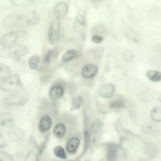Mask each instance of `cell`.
Listing matches in <instances>:
<instances>
[{
	"label": "cell",
	"instance_id": "6da1fadb",
	"mask_svg": "<svg viewBox=\"0 0 161 161\" xmlns=\"http://www.w3.org/2000/svg\"><path fill=\"white\" fill-rule=\"evenodd\" d=\"M40 19L39 15L34 11H30L21 14L10 15L3 19V25L8 29H15L34 25Z\"/></svg>",
	"mask_w": 161,
	"mask_h": 161
},
{
	"label": "cell",
	"instance_id": "7a4b0ae2",
	"mask_svg": "<svg viewBox=\"0 0 161 161\" xmlns=\"http://www.w3.org/2000/svg\"><path fill=\"white\" fill-rule=\"evenodd\" d=\"M27 32L20 30L9 32L4 35L0 40L1 45L4 47L12 45L24 39L27 36Z\"/></svg>",
	"mask_w": 161,
	"mask_h": 161
},
{
	"label": "cell",
	"instance_id": "3957f363",
	"mask_svg": "<svg viewBox=\"0 0 161 161\" xmlns=\"http://www.w3.org/2000/svg\"><path fill=\"white\" fill-rule=\"evenodd\" d=\"M28 48L22 45L6 47L0 50V56L5 58H13L24 56L27 54Z\"/></svg>",
	"mask_w": 161,
	"mask_h": 161
},
{
	"label": "cell",
	"instance_id": "277c9868",
	"mask_svg": "<svg viewBox=\"0 0 161 161\" xmlns=\"http://www.w3.org/2000/svg\"><path fill=\"white\" fill-rule=\"evenodd\" d=\"M60 23L58 20L53 19L51 21L48 32V41L51 45H55L60 37Z\"/></svg>",
	"mask_w": 161,
	"mask_h": 161
},
{
	"label": "cell",
	"instance_id": "5b68a950",
	"mask_svg": "<svg viewBox=\"0 0 161 161\" xmlns=\"http://www.w3.org/2000/svg\"><path fill=\"white\" fill-rule=\"evenodd\" d=\"M0 84L1 88L7 91L16 90L21 86L19 76L16 75L10 76L3 79Z\"/></svg>",
	"mask_w": 161,
	"mask_h": 161
},
{
	"label": "cell",
	"instance_id": "8992f818",
	"mask_svg": "<svg viewBox=\"0 0 161 161\" xmlns=\"http://www.w3.org/2000/svg\"><path fill=\"white\" fill-rule=\"evenodd\" d=\"M25 93L23 94L22 92L15 93L12 94L8 97V98L5 99L8 101L10 100L8 103L11 105H20L25 104L27 101L28 96H25Z\"/></svg>",
	"mask_w": 161,
	"mask_h": 161
},
{
	"label": "cell",
	"instance_id": "52a82bcc",
	"mask_svg": "<svg viewBox=\"0 0 161 161\" xmlns=\"http://www.w3.org/2000/svg\"><path fill=\"white\" fill-rule=\"evenodd\" d=\"M68 11V6L66 3L61 2L55 6L53 14L56 19L59 20L63 19L66 15Z\"/></svg>",
	"mask_w": 161,
	"mask_h": 161
},
{
	"label": "cell",
	"instance_id": "ba28073f",
	"mask_svg": "<svg viewBox=\"0 0 161 161\" xmlns=\"http://www.w3.org/2000/svg\"><path fill=\"white\" fill-rule=\"evenodd\" d=\"M115 87L112 84L107 83L101 85L99 88L98 92L99 95L104 98H109L114 94Z\"/></svg>",
	"mask_w": 161,
	"mask_h": 161
},
{
	"label": "cell",
	"instance_id": "9c48e42d",
	"mask_svg": "<svg viewBox=\"0 0 161 161\" xmlns=\"http://www.w3.org/2000/svg\"><path fill=\"white\" fill-rule=\"evenodd\" d=\"M143 150L145 153L151 158H155L158 156V150L155 144L151 142L146 143L143 146Z\"/></svg>",
	"mask_w": 161,
	"mask_h": 161
},
{
	"label": "cell",
	"instance_id": "30bf717a",
	"mask_svg": "<svg viewBox=\"0 0 161 161\" xmlns=\"http://www.w3.org/2000/svg\"><path fill=\"white\" fill-rule=\"evenodd\" d=\"M97 68L94 64H88L84 65L82 69L81 74L84 77L90 78L93 77L97 74Z\"/></svg>",
	"mask_w": 161,
	"mask_h": 161
},
{
	"label": "cell",
	"instance_id": "8fae6325",
	"mask_svg": "<svg viewBox=\"0 0 161 161\" xmlns=\"http://www.w3.org/2000/svg\"><path fill=\"white\" fill-rule=\"evenodd\" d=\"M64 89L61 85H57L52 86L50 89L49 95L53 100H56L61 98L64 95Z\"/></svg>",
	"mask_w": 161,
	"mask_h": 161
},
{
	"label": "cell",
	"instance_id": "7c38bea8",
	"mask_svg": "<svg viewBox=\"0 0 161 161\" xmlns=\"http://www.w3.org/2000/svg\"><path fill=\"white\" fill-rule=\"evenodd\" d=\"M52 120L51 117L47 115L43 116L41 118L39 124V129L42 132H45L51 127Z\"/></svg>",
	"mask_w": 161,
	"mask_h": 161
},
{
	"label": "cell",
	"instance_id": "4fadbf2b",
	"mask_svg": "<svg viewBox=\"0 0 161 161\" xmlns=\"http://www.w3.org/2000/svg\"><path fill=\"white\" fill-rule=\"evenodd\" d=\"M141 129L144 133L151 135H156L159 132L158 127L153 124H144L142 125Z\"/></svg>",
	"mask_w": 161,
	"mask_h": 161
},
{
	"label": "cell",
	"instance_id": "5bb4252c",
	"mask_svg": "<svg viewBox=\"0 0 161 161\" xmlns=\"http://www.w3.org/2000/svg\"><path fill=\"white\" fill-rule=\"evenodd\" d=\"M80 140L77 137H73L68 142L66 148L67 150L70 153H74L76 152L80 144Z\"/></svg>",
	"mask_w": 161,
	"mask_h": 161
},
{
	"label": "cell",
	"instance_id": "9a60e30c",
	"mask_svg": "<svg viewBox=\"0 0 161 161\" xmlns=\"http://www.w3.org/2000/svg\"><path fill=\"white\" fill-rule=\"evenodd\" d=\"M66 131L65 125L62 123L56 124L54 127L53 130V135L58 138L62 137L64 135Z\"/></svg>",
	"mask_w": 161,
	"mask_h": 161
},
{
	"label": "cell",
	"instance_id": "2e32d148",
	"mask_svg": "<svg viewBox=\"0 0 161 161\" xmlns=\"http://www.w3.org/2000/svg\"><path fill=\"white\" fill-rule=\"evenodd\" d=\"M78 52L74 49H70L66 51L63 55L62 60L64 62H67L78 57Z\"/></svg>",
	"mask_w": 161,
	"mask_h": 161
},
{
	"label": "cell",
	"instance_id": "e0dca14e",
	"mask_svg": "<svg viewBox=\"0 0 161 161\" xmlns=\"http://www.w3.org/2000/svg\"><path fill=\"white\" fill-rule=\"evenodd\" d=\"M151 118L155 122L161 121V106L153 108L150 112Z\"/></svg>",
	"mask_w": 161,
	"mask_h": 161
},
{
	"label": "cell",
	"instance_id": "ac0fdd59",
	"mask_svg": "<svg viewBox=\"0 0 161 161\" xmlns=\"http://www.w3.org/2000/svg\"><path fill=\"white\" fill-rule=\"evenodd\" d=\"M147 76L148 79L153 82H158L161 81V72L153 70L148 71Z\"/></svg>",
	"mask_w": 161,
	"mask_h": 161
},
{
	"label": "cell",
	"instance_id": "d6986e66",
	"mask_svg": "<svg viewBox=\"0 0 161 161\" xmlns=\"http://www.w3.org/2000/svg\"><path fill=\"white\" fill-rule=\"evenodd\" d=\"M83 100L80 96L74 97L71 101V109L72 110L79 109L83 103Z\"/></svg>",
	"mask_w": 161,
	"mask_h": 161
},
{
	"label": "cell",
	"instance_id": "ffe728a7",
	"mask_svg": "<svg viewBox=\"0 0 161 161\" xmlns=\"http://www.w3.org/2000/svg\"><path fill=\"white\" fill-rule=\"evenodd\" d=\"M125 101L122 98H117L112 100L110 103L109 107L111 108H120L123 107Z\"/></svg>",
	"mask_w": 161,
	"mask_h": 161
},
{
	"label": "cell",
	"instance_id": "44dd1931",
	"mask_svg": "<svg viewBox=\"0 0 161 161\" xmlns=\"http://www.w3.org/2000/svg\"><path fill=\"white\" fill-rule=\"evenodd\" d=\"M57 52L56 49H50L46 53L44 58V62L45 64H49L52 59L57 55Z\"/></svg>",
	"mask_w": 161,
	"mask_h": 161
},
{
	"label": "cell",
	"instance_id": "7402d4cb",
	"mask_svg": "<svg viewBox=\"0 0 161 161\" xmlns=\"http://www.w3.org/2000/svg\"><path fill=\"white\" fill-rule=\"evenodd\" d=\"M14 121L13 115L10 114L4 113L1 115V123L3 125L11 124Z\"/></svg>",
	"mask_w": 161,
	"mask_h": 161
},
{
	"label": "cell",
	"instance_id": "603a6c76",
	"mask_svg": "<svg viewBox=\"0 0 161 161\" xmlns=\"http://www.w3.org/2000/svg\"><path fill=\"white\" fill-rule=\"evenodd\" d=\"M40 58L37 55L31 56L28 61V64L30 68L32 69H36L40 62Z\"/></svg>",
	"mask_w": 161,
	"mask_h": 161
},
{
	"label": "cell",
	"instance_id": "cb8c5ba5",
	"mask_svg": "<svg viewBox=\"0 0 161 161\" xmlns=\"http://www.w3.org/2000/svg\"><path fill=\"white\" fill-rule=\"evenodd\" d=\"M0 76H2L3 79L10 76L11 71L8 67L5 65L1 64H0Z\"/></svg>",
	"mask_w": 161,
	"mask_h": 161
},
{
	"label": "cell",
	"instance_id": "d4e9b609",
	"mask_svg": "<svg viewBox=\"0 0 161 161\" xmlns=\"http://www.w3.org/2000/svg\"><path fill=\"white\" fill-rule=\"evenodd\" d=\"M54 153L56 156L63 159L66 158L67 156L64 148L61 146H56L54 149Z\"/></svg>",
	"mask_w": 161,
	"mask_h": 161
},
{
	"label": "cell",
	"instance_id": "484cf974",
	"mask_svg": "<svg viewBox=\"0 0 161 161\" xmlns=\"http://www.w3.org/2000/svg\"><path fill=\"white\" fill-rule=\"evenodd\" d=\"M0 161H12V159L8 154L3 152V154H0Z\"/></svg>",
	"mask_w": 161,
	"mask_h": 161
},
{
	"label": "cell",
	"instance_id": "4316f807",
	"mask_svg": "<svg viewBox=\"0 0 161 161\" xmlns=\"http://www.w3.org/2000/svg\"><path fill=\"white\" fill-rule=\"evenodd\" d=\"M92 41L96 43H99L103 41V38L97 35H94L92 37Z\"/></svg>",
	"mask_w": 161,
	"mask_h": 161
},
{
	"label": "cell",
	"instance_id": "83f0119b",
	"mask_svg": "<svg viewBox=\"0 0 161 161\" xmlns=\"http://www.w3.org/2000/svg\"><path fill=\"white\" fill-rule=\"evenodd\" d=\"M126 58L129 60H132L134 58V56L132 52L130 50L127 51L125 53Z\"/></svg>",
	"mask_w": 161,
	"mask_h": 161
},
{
	"label": "cell",
	"instance_id": "f1b7e54d",
	"mask_svg": "<svg viewBox=\"0 0 161 161\" xmlns=\"http://www.w3.org/2000/svg\"><path fill=\"white\" fill-rule=\"evenodd\" d=\"M7 145V142L5 139L2 136L0 137V147H5Z\"/></svg>",
	"mask_w": 161,
	"mask_h": 161
},
{
	"label": "cell",
	"instance_id": "f546056e",
	"mask_svg": "<svg viewBox=\"0 0 161 161\" xmlns=\"http://www.w3.org/2000/svg\"><path fill=\"white\" fill-rule=\"evenodd\" d=\"M158 99H159V101L161 103V93L160 94V95L159 96Z\"/></svg>",
	"mask_w": 161,
	"mask_h": 161
},
{
	"label": "cell",
	"instance_id": "4dcf8cb0",
	"mask_svg": "<svg viewBox=\"0 0 161 161\" xmlns=\"http://www.w3.org/2000/svg\"><path fill=\"white\" fill-rule=\"evenodd\" d=\"M139 161H147L146 160H145L144 159H141Z\"/></svg>",
	"mask_w": 161,
	"mask_h": 161
},
{
	"label": "cell",
	"instance_id": "1f68e13d",
	"mask_svg": "<svg viewBox=\"0 0 161 161\" xmlns=\"http://www.w3.org/2000/svg\"></svg>",
	"mask_w": 161,
	"mask_h": 161
}]
</instances>
